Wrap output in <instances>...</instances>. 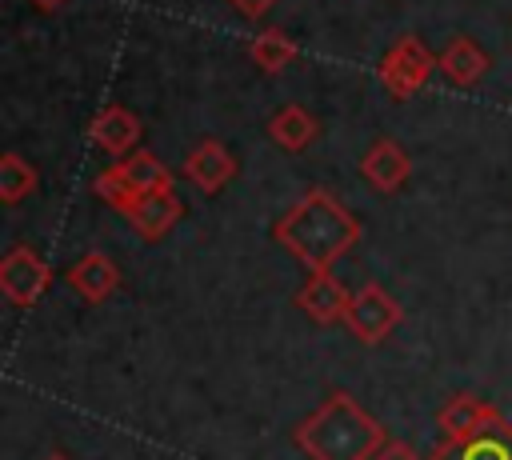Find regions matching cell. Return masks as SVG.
Masks as SVG:
<instances>
[{
	"instance_id": "1",
	"label": "cell",
	"mask_w": 512,
	"mask_h": 460,
	"mask_svg": "<svg viewBox=\"0 0 512 460\" xmlns=\"http://www.w3.org/2000/svg\"><path fill=\"white\" fill-rule=\"evenodd\" d=\"M360 236V220L328 188H308L272 224V240L284 252H292L308 272H328L344 252L360 244Z\"/></svg>"
},
{
	"instance_id": "2",
	"label": "cell",
	"mask_w": 512,
	"mask_h": 460,
	"mask_svg": "<svg viewBox=\"0 0 512 460\" xmlns=\"http://www.w3.org/2000/svg\"><path fill=\"white\" fill-rule=\"evenodd\" d=\"M292 444L308 460H376V452L388 444V432L364 412L352 392L332 388L292 428Z\"/></svg>"
},
{
	"instance_id": "3",
	"label": "cell",
	"mask_w": 512,
	"mask_h": 460,
	"mask_svg": "<svg viewBox=\"0 0 512 460\" xmlns=\"http://www.w3.org/2000/svg\"><path fill=\"white\" fill-rule=\"evenodd\" d=\"M92 192L116 208L120 216H128L144 196H156V192H172V172L148 152V148H136L132 156L108 164L104 172H96L92 180Z\"/></svg>"
},
{
	"instance_id": "4",
	"label": "cell",
	"mask_w": 512,
	"mask_h": 460,
	"mask_svg": "<svg viewBox=\"0 0 512 460\" xmlns=\"http://www.w3.org/2000/svg\"><path fill=\"white\" fill-rule=\"evenodd\" d=\"M436 60H440V56L428 52V44H424L420 36H412V32L400 36V40H392V48H388L384 60H380V80H384L388 96L408 100L412 92H420V88L428 84Z\"/></svg>"
},
{
	"instance_id": "5",
	"label": "cell",
	"mask_w": 512,
	"mask_h": 460,
	"mask_svg": "<svg viewBox=\"0 0 512 460\" xmlns=\"http://www.w3.org/2000/svg\"><path fill=\"white\" fill-rule=\"evenodd\" d=\"M52 288V268L48 260L28 248V244H12L0 260V292L12 308H32L44 292Z\"/></svg>"
},
{
	"instance_id": "6",
	"label": "cell",
	"mask_w": 512,
	"mask_h": 460,
	"mask_svg": "<svg viewBox=\"0 0 512 460\" xmlns=\"http://www.w3.org/2000/svg\"><path fill=\"white\" fill-rule=\"evenodd\" d=\"M404 320V308L392 292H384L380 284H364L352 304H348V316H344V328L360 340V344H380L396 332V324Z\"/></svg>"
},
{
	"instance_id": "7",
	"label": "cell",
	"mask_w": 512,
	"mask_h": 460,
	"mask_svg": "<svg viewBox=\"0 0 512 460\" xmlns=\"http://www.w3.org/2000/svg\"><path fill=\"white\" fill-rule=\"evenodd\" d=\"M180 172H184V180H192L204 196H216L224 184H232V180H236L240 164H236V156H232V148H228L224 140L204 136V140H196V144L188 148V156H184Z\"/></svg>"
},
{
	"instance_id": "8",
	"label": "cell",
	"mask_w": 512,
	"mask_h": 460,
	"mask_svg": "<svg viewBox=\"0 0 512 460\" xmlns=\"http://www.w3.org/2000/svg\"><path fill=\"white\" fill-rule=\"evenodd\" d=\"M428 460H512V420L496 416L468 440H440Z\"/></svg>"
},
{
	"instance_id": "9",
	"label": "cell",
	"mask_w": 512,
	"mask_h": 460,
	"mask_svg": "<svg viewBox=\"0 0 512 460\" xmlns=\"http://www.w3.org/2000/svg\"><path fill=\"white\" fill-rule=\"evenodd\" d=\"M140 132H144L140 116H136L132 108H124V104H104V108L92 116V124H88L92 144H96L100 152H108L112 160L132 156L136 144H140Z\"/></svg>"
},
{
	"instance_id": "10",
	"label": "cell",
	"mask_w": 512,
	"mask_h": 460,
	"mask_svg": "<svg viewBox=\"0 0 512 460\" xmlns=\"http://www.w3.org/2000/svg\"><path fill=\"white\" fill-rule=\"evenodd\" d=\"M348 304H352V296L344 292V284H340L332 272H308V280H304L300 292H296V308H300L312 324H320V328L344 324Z\"/></svg>"
},
{
	"instance_id": "11",
	"label": "cell",
	"mask_w": 512,
	"mask_h": 460,
	"mask_svg": "<svg viewBox=\"0 0 512 460\" xmlns=\"http://www.w3.org/2000/svg\"><path fill=\"white\" fill-rule=\"evenodd\" d=\"M496 416L500 412L488 400H480L476 392H452L436 408V428H440V440H468V436H476Z\"/></svg>"
},
{
	"instance_id": "12",
	"label": "cell",
	"mask_w": 512,
	"mask_h": 460,
	"mask_svg": "<svg viewBox=\"0 0 512 460\" xmlns=\"http://www.w3.org/2000/svg\"><path fill=\"white\" fill-rule=\"evenodd\" d=\"M408 172H412V160H408V152H404L396 140H376V144L360 156V176H364L368 188L380 192V196L400 192L404 180H408Z\"/></svg>"
},
{
	"instance_id": "13",
	"label": "cell",
	"mask_w": 512,
	"mask_h": 460,
	"mask_svg": "<svg viewBox=\"0 0 512 460\" xmlns=\"http://www.w3.org/2000/svg\"><path fill=\"white\" fill-rule=\"evenodd\" d=\"M64 280H68V288H72L80 300L104 304V300L120 288V268H116L112 256H104V252H84V256L64 272Z\"/></svg>"
},
{
	"instance_id": "14",
	"label": "cell",
	"mask_w": 512,
	"mask_h": 460,
	"mask_svg": "<svg viewBox=\"0 0 512 460\" xmlns=\"http://www.w3.org/2000/svg\"><path fill=\"white\" fill-rule=\"evenodd\" d=\"M180 216H184V204H180V196H176V188H172V192L144 196L124 220L136 228V236H144V240H160V236H168V232L180 224Z\"/></svg>"
},
{
	"instance_id": "15",
	"label": "cell",
	"mask_w": 512,
	"mask_h": 460,
	"mask_svg": "<svg viewBox=\"0 0 512 460\" xmlns=\"http://www.w3.org/2000/svg\"><path fill=\"white\" fill-rule=\"evenodd\" d=\"M436 68L456 84V88H472L480 84V76L488 72V52L472 40V36H452L436 60Z\"/></svg>"
},
{
	"instance_id": "16",
	"label": "cell",
	"mask_w": 512,
	"mask_h": 460,
	"mask_svg": "<svg viewBox=\"0 0 512 460\" xmlns=\"http://www.w3.org/2000/svg\"><path fill=\"white\" fill-rule=\"evenodd\" d=\"M320 136V120L304 104H284L268 116V140L284 152H304Z\"/></svg>"
},
{
	"instance_id": "17",
	"label": "cell",
	"mask_w": 512,
	"mask_h": 460,
	"mask_svg": "<svg viewBox=\"0 0 512 460\" xmlns=\"http://www.w3.org/2000/svg\"><path fill=\"white\" fill-rule=\"evenodd\" d=\"M248 56H252V64H256L260 72H280V68H288V64L296 60V40H292L284 28L268 24V28H260V32L248 40Z\"/></svg>"
},
{
	"instance_id": "18",
	"label": "cell",
	"mask_w": 512,
	"mask_h": 460,
	"mask_svg": "<svg viewBox=\"0 0 512 460\" xmlns=\"http://www.w3.org/2000/svg\"><path fill=\"white\" fill-rule=\"evenodd\" d=\"M36 184H40L36 164H28L20 152L0 156V200L4 204H20L28 192H36Z\"/></svg>"
},
{
	"instance_id": "19",
	"label": "cell",
	"mask_w": 512,
	"mask_h": 460,
	"mask_svg": "<svg viewBox=\"0 0 512 460\" xmlns=\"http://www.w3.org/2000/svg\"><path fill=\"white\" fill-rule=\"evenodd\" d=\"M376 460H428V456H416V448H408L404 440H388V444L376 452Z\"/></svg>"
},
{
	"instance_id": "20",
	"label": "cell",
	"mask_w": 512,
	"mask_h": 460,
	"mask_svg": "<svg viewBox=\"0 0 512 460\" xmlns=\"http://www.w3.org/2000/svg\"><path fill=\"white\" fill-rule=\"evenodd\" d=\"M228 4H232L240 16H248V20H260V16H264V12H268L276 0H228Z\"/></svg>"
},
{
	"instance_id": "21",
	"label": "cell",
	"mask_w": 512,
	"mask_h": 460,
	"mask_svg": "<svg viewBox=\"0 0 512 460\" xmlns=\"http://www.w3.org/2000/svg\"><path fill=\"white\" fill-rule=\"evenodd\" d=\"M28 4H36L40 12H56V8H64L68 0H28Z\"/></svg>"
},
{
	"instance_id": "22",
	"label": "cell",
	"mask_w": 512,
	"mask_h": 460,
	"mask_svg": "<svg viewBox=\"0 0 512 460\" xmlns=\"http://www.w3.org/2000/svg\"><path fill=\"white\" fill-rule=\"evenodd\" d=\"M40 460H68L64 452H48V456H40Z\"/></svg>"
}]
</instances>
